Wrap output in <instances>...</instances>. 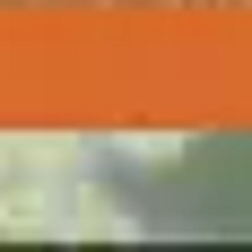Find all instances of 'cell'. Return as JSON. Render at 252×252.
Segmentation results:
<instances>
[{"label": "cell", "instance_id": "cell-2", "mask_svg": "<svg viewBox=\"0 0 252 252\" xmlns=\"http://www.w3.org/2000/svg\"><path fill=\"white\" fill-rule=\"evenodd\" d=\"M96 157H104V139H78V130H0V183H18V174H78Z\"/></svg>", "mask_w": 252, "mask_h": 252}, {"label": "cell", "instance_id": "cell-1", "mask_svg": "<svg viewBox=\"0 0 252 252\" xmlns=\"http://www.w3.org/2000/svg\"><path fill=\"white\" fill-rule=\"evenodd\" d=\"M130 244L139 235V209L113 200L96 183V165L78 174H18L0 183V244Z\"/></svg>", "mask_w": 252, "mask_h": 252}, {"label": "cell", "instance_id": "cell-3", "mask_svg": "<svg viewBox=\"0 0 252 252\" xmlns=\"http://www.w3.org/2000/svg\"><path fill=\"white\" fill-rule=\"evenodd\" d=\"M191 148V130H104V157H122V165H174Z\"/></svg>", "mask_w": 252, "mask_h": 252}]
</instances>
